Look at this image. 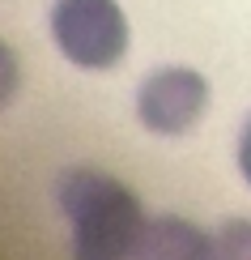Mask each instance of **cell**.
<instances>
[{
  "label": "cell",
  "mask_w": 251,
  "mask_h": 260,
  "mask_svg": "<svg viewBox=\"0 0 251 260\" xmlns=\"http://www.w3.org/2000/svg\"><path fill=\"white\" fill-rule=\"evenodd\" d=\"M136 260H213V235L188 218H154L145 226Z\"/></svg>",
  "instance_id": "cell-4"
},
{
  "label": "cell",
  "mask_w": 251,
  "mask_h": 260,
  "mask_svg": "<svg viewBox=\"0 0 251 260\" xmlns=\"http://www.w3.org/2000/svg\"><path fill=\"white\" fill-rule=\"evenodd\" d=\"M213 260H251V222H226L213 235Z\"/></svg>",
  "instance_id": "cell-5"
},
{
  "label": "cell",
  "mask_w": 251,
  "mask_h": 260,
  "mask_svg": "<svg viewBox=\"0 0 251 260\" xmlns=\"http://www.w3.org/2000/svg\"><path fill=\"white\" fill-rule=\"evenodd\" d=\"M209 107V85L200 73L192 69H158L154 77L140 85L136 99V115L149 133L162 137H179L204 115Z\"/></svg>",
  "instance_id": "cell-3"
},
{
  "label": "cell",
  "mask_w": 251,
  "mask_h": 260,
  "mask_svg": "<svg viewBox=\"0 0 251 260\" xmlns=\"http://www.w3.org/2000/svg\"><path fill=\"white\" fill-rule=\"evenodd\" d=\"M60 209L73 226V260H136L145 209L106 171L73 167L60 179Z\"/></svg>",
  "instance_id": "cell-1"
},
{
  "label": "cell",
  "mask_w": 251,
  "mask_h": 260,
  "mask_svg": "<svg viewBox=\"0 0 251 260\" xmlns=\"http://www.w3.org/2000/svg\"><path fill=\"white\" fill-rule=\"evenodd\" d=\"M238 171H243L247 183H251V124L243 128V137H238Z\"/></svg>",
  "instance_id": "cell-7"
},
{
  "label": "cell",
  "mask_w": 251,
  "mask_h": 260,
  "mask_svg": "<svg viewBox=\"0 0 251 260\" xmlns=\"http://www.w3.org/2000/svg\"><path fill=\"white\" fill-rule=\"evenodd\" d=\"M51 35L56 47L81 69H111L128 51V21L115 0H56Z\"/></svg>",
  "instance_id": "cell-2"
},
{
  "label": "cell",
  "mask_w": 251,
  "mask_h": 260,
  "mask_svg": "<svg viewBox=\"0 0 251 260\" xmlns=\"http://www.w3.org/2000/svg\"><path fill=\"white\" fill-rule=\"evenodd\" d=\"M13 90H17V60H13V51L0 43V107L13 99Z\"/></svg>",
  "instance_id": "cell-6"
}]
</instances>
